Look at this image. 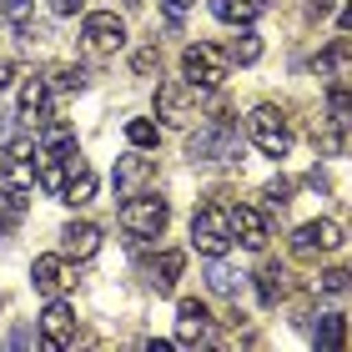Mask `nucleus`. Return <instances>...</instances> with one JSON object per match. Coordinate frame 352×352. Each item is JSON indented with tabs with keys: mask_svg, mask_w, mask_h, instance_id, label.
<instances>
[{
	"mask_svg": "<svg viewBox=\"0 0 352 352\" xmlns=\"http://www.w3.org/2000/svg\"><path fill=\"white\" fill-rule=\"evenodd\" d=\"M317 76H327V81H352V41H347V30L317 56Z\"/></svg>",
	"mask_w": 352,
	"mask_h": 352,
	"instance_id": "nucleus-17",
	"label": "nucleus"
},
{
	"mask_svg": "<svg viewBox=\"0 0 352 352\" xmlns=\"http://www.w3.org/2000/svg\"><path fill=\"white\" fill-rule=\"evenodd\" d=\"M317 287H322V292H332V297H342V292H347V272H342V267H327L322 277H317Z\"/></svg>",
	"mask_w": 352,
	"mask_h": 352,
	"instance_id": "nucleus-31",
	"label": "nucleus"
},
{
	"mask_svg": "<svg viewBox=\"0 0 352 352\" xmlns=\"http://www.w3.org/2000/svg\"><path fill=\"white\" fill-rule=\"evenodd\" d=\"M81 41H86L91 56H116L121 45H126V21H121L116 10H91L86 21H81Z\"/></svg>",
	"mask_w": 352,
	"mask_h": 352,
	"instance_id": "nucleus-9",
	"label": "nucleus"
},
{
	"mask_svg": "<svg viewBox=\"0 0 352 352\" xmlns=\"http://www.w3.org/2000/svg\"><path fill=\"white\" fill-rule=\"evenodd\" d=\"M86 0H51V15H81Z\"/></svg>",
	"mask_w": 352,
	"mask_h": 352,
	"instance_id": "nucleus-33",
	"label": "nucleus"
},
{
	"mask_svg": "<svg viewBox=\"0 0 352 352\" xmlns=\"http://www.w3.org/2000/svg\"><path fill=\"white\" fill-rule=\"evenodd\" d=\"M0 21L15 25V30L30 25V0H0Z\"/></svg>",
	"mask_w": 352,
	"mask_h": 352,
	"instance_id": "nucleus-29",
	"label": "nucleus"
},
{
	"mask_svg": "<svg viewBox=\"0 0 352 352\" xmlns=\"http://www.w3.org/2000/svg\"><path fill=\"white\" fill-rule=\"evenodd\" d=\"M156 182V156H121L116 162V197H131V191H146Z\"/></svg>",
	"mask_w": 352,
	"mask_h": 352,
	"instance_id": "nucleus-13",
	"label": "nucleus"
},
{
	"mask_svg": "<svg viewBox=\"0 0 352 352\" xmlns=\"http://www.w3.org/2000/svg\"><path fill=\"white\" fill-rule=\"evenodd\" d=\"M25 206H30V201H25L21 186H6V191H0V242H6V236L25 221Z\"/></svg>",
	"mask_w": 352,
	"mask_h": 352,
	"instance_id": "nucleus-18",
	"label": "nucleus"
},
{
	"mask_svg": "<svg viewBox=\"0 0 352 352\" xmlns=\"http://www.w3.org/2000/svg\"><path fill=\"white\" fill-rule=\"evenodd\" d=\"M257 0H212V15L217 21H227V25H252L257 21Z\"/></svg>",
	"mask_w": 352,
	"mask_h": 352,
	"instance_id": "nucleus-25",
	"label": "nucleus"
},
{
	"mask_svg": "<svg viewBox=\"0 0 352 352\" xmlns=\"http://www.w3.org/2000/svg\"><path fill=\"white\" fill-rule=\"evenodd\" d=\"M15 81V60H0V86H10Z\"/></svg>",
	"mask_w": 352,
	"mask_h": 352,
	"instance_id": "nucleus-35",
	"label": "nucleus"
},
{
	"mask_svg": "<svg viewBox=\"0 0 352 352\" xmlns=\"http://www.w3.org/2000/svg\"><path fill=\"white\" fill-rule=\"evenodd\" d=\"M176 347H212V312H206V302L197 297H182L176 302Z\"/></svg>",
	"mask_w": 352,
	"mask_h": 352,
	"instance_id": "nucleus-10",
	"label": "nucleus"
},
{
	"mask_svg": "<svg viewBox=\"0 0 352 352\" xmlns=\"http://www.w3.org/2000/svg\"><path fill=\"white\" fill-rule=\"evenodd\" d=\"M60 252H66L71 262H86L101 252V227L96 221H66L60 227Z\"/></svg>",
	"mask_w": 352,
	"mask_h": 352,
	"instance_id": "nucleus-14",
	"label": "nucleus"
},
{
	"mask_svg": "<svg viewBox=\"0 0 352 352\" xmlns=\"http://www.w3.org/2000/svg\"><path fill=\"white\" fill-rule=\"evenodd\" d=\"M312 141H317V151H322V156H342V146H347V121L327 116V121L312 131Z\"/></svg>",
	"mask_w": 352,
	"mask_h": 352,
	"instance_id": "nucleus-24",
	"label": "nucleus"
},
{
	"mask_svg": "<svg viewBox=\"0 0 352 352\" xmlns=\"http://www.w3.org/2000/svg\"><path fill=\"white\" fill-rule=\"evenodd\" d=\"M182 267H186V252H162L156 257V267H151V287L156 292H176V277H182Z\"/></svg>",
	"mask_w": 352,
	"mask_h": 352,
	"instance_id": "nucleus-19",
	"label": "nucleus"
},
{
	"mask_svg": "<svg viewBox=\"0 0 352 352\" xmlns=\"http://www.w3.org/2000/svg\"><path fill=\"white\" fill-rule=\"evenodd\" d=\"M45 86H51V96H76V91H86V71L60 60V66L45 71Z\"/></svg>",
	"mask_w": 352,
	"mask_h": 352,
	"instance_id": "nucleus-22",
	"label": "nucleus"
},
{
	"mask_svg": "<svg viewBox=\"0 0 352 352\" xmlns=\"http://www.w3.org/2000/svg\"><path fill=\"white\" fill-rule=\"evenodd\" d=\"M247 131H252V141H257L262 156H287L292 151V116H287L282 106H272V101H262L247 116Z\"/></svg>",
	"mask_w": 352,
	"mask_h": 352,
	"instance_id": "nucleus-4",
	"label": "nucleus"
},
{
	"mask_svg": "<svg viewBox=\"0 0 352 352\" xmlns=\"http://www.w3.org/2000/svg\"><path fill=\"white\" fill-rule=\"evenodd\" d=\"M338 247H342V221H338V217L307 221V227H297V236H292V252H297V257H312V252H338Z\"/></svg>",
	"mask_w": 352,
	"mask_h": 352,
	"instance_id": "nucleus-11",
	"label": "nucleus"
},
{
	"mask_svg": "<svg viewBox=\"0 0 352 352\" xmlns=\"http://www.w3.org/2000/svg\"><path fill=\"white\" fill-rule=\"evenodd\" d=\"M186 156L191 162H227V156H236V126L227 116H212L186 136Z\"/></svg>",
	"mask_w": 352,
	"mask_h": 352,
	"instance_id": "nucleus-5",
	"label": "nucleus"
},
{
	"mask_svg": "<svg viewBox=\"0 0 352 352\" xmlns=\"http://www.w3.org/2000/svg\"><path fill=\"white\" fill-rule=\"evenodd\" d=\"M21 116L30 126L51 121V86H45V76H25V81H21Z\"/></svg>",
	"mask_w": 352,
	"mask_h": 352,
	"instance_id": "nucleus-16",
	"label": "nucleus"
},
{
	"mask_svg": "<svg viewBox=\"0 0 352 352\" xmlns=\"http://www.w3.org/2000/svg\"><path fill=\"white\" fill-rule=\"evenodd\" d=\"M86 342L81 322H76V312L66 307V297H51V307L41 312V347H56V352H76Z\"/></svg>",
	"mask_w": 352,
	"mask_h": 352,
	"instance_id": "nucleus-6",
	"label": "nucleus"
},
{
	"mask_svg": "<svg viewBox=\"0 0 352 352\" xmlns=\"http://www.w3.org/2000/svg\"><path fill=\"white\" fill-rule=\"evenodd\" d=\"M66 206H86V201H96V171L86 166V171H76V176H66V186L56 191Z\"/></svg>",
	"mask_w": 352,
	"mask_h": 352,
	"instance_id": "nucleus-23",
	"label": "nucleus"
},
{
	"mask_svg": "<svg viewBox=\"0 0 352 352\" xmlns=\"http://www.w3.org/2000/svg\"><path fill=\"white\" fill-rule=\"evenodd\" d=\"M156 116H162V126H191V121L201 116L197 86H191V81H166V86H156Z\"/></svg>",
	"mask_w": 352,
	"mask_h": 352,
	"instance_id": "nucleus-8",
	"label": "nucleus"
},
{
	"mask_svg": "<svg viewBox=\"0 0 352 352\" xmlns=\"http://www.w3.org/2000/svg\"><path fill=\"white\" fill-rule=\"evenodd\" d=\"M317 347H327V352L347 347V317H342V312H327V317H317Z\"/></svg>",
	"mask_w": 352,
	"mask_h": 352,
	"instance_id": "nucleus-26",
	"label": "nucleus"
},
{
	"mask_svg": "<svg viewBox=\"0 0 352 352\" xmlns=\"http://www.w3.org/2000/svg\"><path fill=\"white\" fill-rule=\"evenodd\" d=\"M257 297H262V307H277L282 302V292H287V272L277 267V262H267V267H257Z\"/></svg>",
	"mask_w": 352,
	"mask_h": 352,
	"instance_id": "nucleus-20",
	"label": "nucleus"
},
{
	"mask_svg": "<svg viewBox=\"0 0 352 352\" xmlns=\"http://www.w3.org/2000/svg\"><path fill=\"white\" fill-rule=\"evenodd\" d=\"M126 141H131L136 151H151L156 141H162V126L146 121V116H136V121H126Z\"/></svg>",
	"mask_w": 352,
	"mask_h": 352,
	"instance_id": "nucleus-27",
	"label": "nucleus"
},
{
	"mask_svg": "<svg viewBox=\"0 0 352 352\" xmlns=\"http://www.w3.org/2000/svg\"><path fill=\"white\" fill-rule=\"evenodd\" d=\"M182 76H186L197 91H217V86L232 76V60H227L221 45L197 41V45H186V51H182Z\"/></svg>",
	"mask_w": 352,
	"mask_h": 352,
	"instance_id": "nucleus-2",
	"label": "nucleus"
},
{
	"mask_svg": "<svg viewBox=\"0 0 352 352\" xmlns=\"http://www.w3.org/2000/svg\"><path fill=\"white\" fill-rule=\"evenodd\" d=\"M227 217H232V242H242L247 252L267 247V236H272L267 212H257V206H236V212H227Z\"/></svg>",
	"mask_w": 352,
	"mask_h": 352,
	"instance_id": "nucleus-12",
	"label": "nucleus"
},
{
	"mask_svg": "<svg viewBox=\"0 0 352 352\" xmlns=\"http://www.w3.org/2000/svg\"><path fill=\"white\" fill-rule=\"evenodd\" d=\"M30 287H36L41 297H66L76 292V262L66 252H45V257L30 262Z\"/></svg>",
	"mask_w": 352,
	"mask_h": 352,
	"instance_id": "nucleus-7",
	"label": "nucleus"
},
{
	"mask_svg": "<svg viewBox=\"0 0 352 352\" xmlns=\"http://www.w3.org/2000/svg\"><path fill=\"white\" fill-rule=\"evenodd\" d=\"M191 247L201 252V257H227L232 247V217L221 201H206L191 212Z\"/></svg>",
	"mask_w": 352,
	"mask_h": 352,
	"instance_id": "nucleus-3",
	"label": "nucleus"
},
{
	"mask_svg": "<svg viewBox=\"0 0 352 352\" xmlns=\"http://www.w3.org/2000/svg\"><path fill=\"white\" fill-rule=\"evenodd\" d=\"M131 71H136V76H156V71H162V56H156V45H141V51L131 56Z\"/></svg>",
	"mask_w": 352,
	"mask_h": 352,
	"instance_id": "nucleus-30",
	"label": "nucleus"
},
{
	"mask_svg": "<svg viewBox=\"0 0 352 352\" xmlns=\"http://www.w3.org/2000/svg\"><path fill=\"white\" fill-rule=\"evenodd\" d=\"M287 201H292V182H272L267 186V206H277V212H282Z\"/></svg>",
	"mask_w": 352,
	"mask_h": 352,
	"instance_id": "nucleus-32",
	"label": "nucleus"
},
{
	"mask_svg": "<svg viewBox=\"0 0 352 352\" xmlns=\"http://www.w3.org/2000/svg\"><path fill=\"white\" fill-rule=\"evenodd\" d=\"M206 287H212L217 297H236V272L221 262V257H212V272H206Z\"/></svg>",
	"mask_w": 352,
	"mask_h": 352,
	"instance_id": "nucleus-28",
	"label": "nucleus"
},
{
	"mask_svg": "<svg viewBox=\"0 0 352 352\" xmlns=\"http://www.w3.org/2000/svg\"><path fill=\"white\" fill-rule=\"evenodd\" d=\"M10 342H15V347H30V342H41V338H36V332H30V327H21V332H15V338H10Z\"/></svg>",
	"mask_w": 352,
	"mask_h": 352,
	"instance_id": "nucleus-34",
	"label": "nucleus"
},
{
	"mask_svg": "<svg viewBox=\"0 0 352 352\" xmlns=\"http://www.w3.org/2000/svg\"><path fill=\"white\" fill-rule=\"evenodd\" d=\"M166 221H171V206L166 197H156V191H131V197L121 201V227L131 232V236H162L166 232Z\"/></svg>",
	"mask_w": 352,
	"mask_h": 352,
	"instance_id": "nucleus-1",
	"label": "nucleus"
},
{
	"mask_svg": "<svg viewBox=\"0 0 352 352\" xmlns=\"http://www.w3.org/2000/svg\"><path fill=\"white\" fill-rule=\"evenodd\" d=\"M166 10H186V6H197V0H162Z\"/></svg>",
	"mask_w": 352,
	"mask_h": 352,
	"instance_id": "nucleus-36",
	"label": "nucleus"
},
{
	"mask_svg": "<svg viewBox=\"0 0 352 352\" xmlns=\"http://www.w3.org/2000/svg\"><path fill=\"white\" fill-rule=\"evenodd\" d=\"M221 51H227V60H236V66H252V60H262V36L252 25H242L232 36V45H221Z\"/></svg>",
	"mask_w": 352,
	"mask_h": 352,
	"instance_id": "nucleus-21",
	"label": "nucleus"
},
{
	"mask_svg": "<svg viewBox=\"0 0 352 352\" xmlns=\"http://www.w3.org/2000/svg\"><path fill=\"white\" fill-rule=\"evenodd\" d=\"M6 186H21L30 191L36 186V141H10V151H6Z\"/></svg>",
	"mask_w": 352,
	"mask_h": 352,
	"instance_id": "nucleus-15",
	"label": "nucleus"
}]
</instances>
